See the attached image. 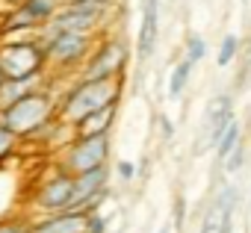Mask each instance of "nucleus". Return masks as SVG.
Listing matches in <instances>:
<instances>
[{"mask_svg":"<svg viewBox=\"0 0 251 233\" xmlns=\"http://www.w3.org/2000/svg\"><path fill=\"white\" fill-rule=\"evenodd\" d=\"M118 92H121V83L118 77H106V80H83L80 86H74L62 106H59V118L68 121V124H77L80 118H86L89 112L106 106V103H118Z\"/></svg>","mask_w":251,"mask_h":233,"instance_id":"f257e3e1","label":"nucleus"},{"mask_svg":"<svg viewBox=\"0 0 251 233\" xmlns=\"http://www.w3.org/2000/svg\"><path fill=\"white\" fill-rule=\"evenodd\" d=\"M50 112H53V97L48 92L33 89L24 97H18L15 103L0 109V121H3L15 136H33L50 121Z\"/></svg>","mask_w":251,"mask_h":233,"instance_id":"f03ea898","label":"nucleus"},{"mask_svg":"<svg viewBox=\"0 0 251 233\" xmlns=\"http://www.w3.org/2000/svg\"><path fill=\"white\" fill-rule=\"evenodd\" d=\"M48 62V50L36 42H6L0 45V71L6 80H24L42 74Z\"/></svg>","mask_w":251,"mask_h":233,"instance_id":"7ed1b4c3","label":"nucleus"},{"mask_svg":"<svg viewBox=\"0 0 251 233\" xmlns=\"http://www.w3.org/2000/svg\"><path fill=\"white\" fill-rule=\"evenodd\" d=\"M106 157H109V136L106 133H98V136H80L68 154H65V171L68 174H83L89 168H98V165H106Z\"/></svg>","mask_w":251,"mask_h":233,"instance_id":"20e7f679","label":"nucleus"},{"mask_svg":"<svg viewBox=\"0 0 251 233\" xmlns=\"http://www.w3.org/2000/svg\"><path fill=\"white\" fill-rule=\"evenodd\" d=\"M100 18H103V6H100V3H92V0H74V3L62 6V9L50 18L48 30L89 33V30H95V27L100 24Z\"/></svg>","mask_w":251,"mask_h":233,"instance_id":"39448f33","label":"nucleus"},{"mask_svg":"<svg viewBox=\"0 0 251 233\" xmlns=\"http://www.w3.org/2000/svg\"><path fill=\"white\" fill-rule=\"evenodd\" d=\"M236 204H239V189L236 186H222L216 192V198L210 201L198 233H230Z\"/></svg>","mask_w":251,"mask_h":233,"instance_id":"423d86ee","label":"nucleus"},{"mask_svg":"<svg viewBox=\"0 0 251 233\" xmlns=\"http://www.w3.org/2000/svg\"><path fill=\"white\" fill-rule=\"evenodd\" d=\"M48 59L56 65H74L89 53V33H74V30H50L48 36Z\"/></svg>","mask_w":251,"mask_h":233,"instance_id":"0eeeda50","label":"nucleus"},{"mask_svg":"<svg viewBox=\"0 0 251 233\" xmlns=\"http://www.w3.org/2000/svg\"><path fill=\"white\" fill-rule=\"evenodd\" d=\"M124 62H127V45L118 42V39H109V42H103V45L95 50V56L89 59L83 80H106V77H118L121 68H124Z\"/></svg>","mask_w":251,"mask_h":233,"instance_id":"6e6552de","label":"nucleus"},{"mask_svg":"<svg viewBox=\"0 0 251 233\" xmlns=\"http://www.w3.org/2000/svg\"><path fill=\"white\" fill-rule=\"evenodd\" d=\"M71 198H74V177L68 171H62L39 189L36 207L45 210V212H62V210L71 207Z\"/></svg>","mask_w":251,"mask_h":233,"instance_id":"1a4fd4ad","label":"nucleus"},{"mask_svg":"<svg viewBox=\"0 0 251 233\" xmlns=\"http://www.w3.org/2000/svg\"><path fill=\"white\" fill-rule=\"evenodd\" d=\"M160 42V0H142V24L136 36V53L139 59H151Z\"/></svg>","mask_w":251,"mask_h":233,"instance_id":"9d476101","label":"nucleus"},{"mask_svg":"<svg viewBox=\"0 0 251 233\" xmlns=\"http://www.w3.org/2000/svg\"><path fill=\"white\" fill-rule=\"evenodd\" d=\"M233 121V100L230 94H216L204 112V142L216 148L219 136L225 133V127Z\"/></svg>","mask_w":251,"mask_h":233,"instance_id":"9b49d317","label":"nucleus"},{"mask_svg":"<svg viewBox=\"0 0 251 233\" xmlns=\"http://www.w3.org/2000/svg\"><path fill=\"white\" fill-rule=\"evenodd\" d=\"M89 215L77 212V210H62V212H50L48 218L30 224V233H89L86 230Z\"/></svg>","mask_w":251,"mask_h":233,"instance_id":"f8f14e48","label":"nucleus"},{"mask_svg":"<svg viewBox=\"0 0 251 233\" xmlns=\"http://www.w3.org/2000/svg\"><path fill=\"white\" fill-rule=\"evenodd\" d=\"M115 106H118V103H106V106L89 112L86 118H80V121H77V136H98V133H106L109 124H112V118H115Z\"/></svg>","mask_w":251,"mask_h":233,"instance_id":"ddd939ff","label":"nucleus"},{"mask_svg":"<svg viewBox=\"0 0 251 233\" xmlns=\"http://www.w3.org/2000/svg\"><path fill=\"white\" fill-rule=\"evenodd\" d=\"M192 68H195V62H189V59H180V62L175 65V71H172V77H169V97H180V94H183V89L189 86Z\"/></svg>","mask_w":251,"mask_h":233,"instance_id":"4468645a","label":"nucleus"},{"mask_svg":"<svg viewBox=\"0 0 251 233\" xmlns=\"http://www.w3.org/2000/svg\"><path fill=\"white\" fill-rule=\"evenodd\" d=\"M239 142H242V127H239V121L233 118V121L225 127V133L219 136V142H216V157L225 163V157H227V154H230Z\"/></svg>","mask_w":251,"mask_h":233,"instance_id":"2eb2a0df","label":"nucleus"},{"mask_svg":"<svg viewBox=\"0 0 251 233\" xmlns=\"http://www.w3.org/2000/svg\"><path fill=\"white\" fill-rule=\"evenodd\" d=\"M33 18H36V24H42V21H50L53 15H56V6H53V0H24L21 3Z\"/></svg>","mask_w":251,"mask_h":233,"instance_id":"dca6fc26","label":"nucleus"},{"mask_svg":"<svg viewBox=\"0 0 251 233\" xmlns=\"http://www.w3.org/2000/svg\"><path fill=\"white\" fill-rule=\"evenodd\" d=\"M236 53H239V39H236L233 33H227V36L222 39V45H219V56H216V62L225 68V65H230V62L236 59Z\"/></svg>","mask_w":251,"mask_h":233,"instance_id":"f3484780","label":"nucleus"},{"mask_svg":"<svg viewBox=\"0 0 251 233\" xmlns=\"http://www.w3.org/2000/svg\"><path fill=\"white\" fill-rule=\"evenodd\" d=\"M207 56V42L201 36H189L186 39V59L189 62H201Z\"/></svg>","mask_w":251,"mask_h":233,"instance_id":"a211bd4d","label":"nucleus"},{"mask_svg":"<svg viewBox=\"0 0 251 233\" xmlns=\"http://www.w3.org/2000/svg\"><path fill=\"white\" fill-rule=\"evenodd\" d=\"M15 142H18V136L3 124V121H0V160H3V157H9L12 154V148H15Z\"/></svg>","mask_w":251,"mask_h":233,"instance_id":"6ab92c4d","label":"nucleus"},{"mask_svg":"<svg viewBox=\"0 0 251 233\" xmlns=\"http://www.w3.org/2000/svg\"><path fill=\"white\" fill-rule=\"evenodd\" d=\"M242 160H245V148H242V142H239V145L225 157V171H227V174H236V171L242 168Z\"/></svg>","mask_w":251,"mask_h":233,"instance_id":"aec40b11","label":"nucleus"},{"mask_svg":"<svg viewBox=\"0 0 251 233\" xmlns=\"http://www.w3.org/2000/svg\"><path fill=\"white\" fill-rule=\"evenodd\" d=\"M86 215H89V221H86V230L89 233H106V215L103 212L95 210V212H86Z\"/></svg>","mask_w":251,"mask_h":233,"instance_id":"412c9836","label":"nucleus"},{"mask_svg":"<svg viewBox=\"0 0 251 233\" xmlns=\"http://www.w3.org/2000/svg\"><path fill=\"white\" fill-rule=\"evenodd\" d=\"M0 233H30L27 221H0Z\"/></svg>","mask_w":251,"mask_h":233,"instance_id":"4be33fe9","label":"nucleus"},{"mask_svg":"<svg viewBox=\"0 0 251 233\" xmlns=\"http://www.w3.org/2000/svg\"><path fill=\"white\" fill-rule=\"evenodd\" d=\"M133 174H136L133 163H127V160H121V163H118V177H121V180H133Z\"/></svg>","mask_w":251,"mask_h":233,"instance_id":"5701e85b","label":"nucleus"},{"mask_svg":"<svg viewBox=\"0 0 251 233\" xmlns=\"http://www.w3.org/2000/svg\"><path fill=\"white\" fill-rule=\"evenodd\" d=\"M160 130H163V136H166V139H172V133H175V130H172V121H169V118H160Z\"/></svg>","mask_w":251,"mask_h":233,"instance_id":"b1692460","label":"nucleus"},{"mask_svg":"<svg viewBox=\"0 0 251 233\" xmlns=\"http://www.w3.org/2000/svg\"><path fill=\"white\" fill-rule=\"evenodd\" d=\"M92 3H100V6H106V3H112V0H92Z\"/></svg>","mask_w":251,"mask_h":233,"instance_id":"393cba45","label":"nucleus"},{"mask_svg":"<svg viewBox=\"0 0 251 233\" xmlns=\"http://www.w3.org/2000/svg\"><path fill=\"white\" fill-rule=\"evenodd\" d=\"M160 233H172V230H169V227H160Z\"/></svg>","mask_w":251,"mask_h":233,"instance_id":"a878e982","label":"nucleus"},{"mask_svg":"<svg viewBox=\"0 0 251 233\" xmlns=\"http://www.w3.org/2000/svg\"><path fill=\"white\" fill-rule=\"evenodd\" d=\"M12 3H15V6H21V3H24V0H12Z\"/></svg>","mask_w":251,"mask_h":233,"instance_id":"bb28decb","label":"nucleus"},{"mask_svg":"<svg viewBox=\"0 0 251 233\" xmlns=\"http://www.w3.org/2000/svg\"><path fill=\"white\" fill-rule=\"evenodd\" d=\"M3 80H6V77H3V71H0V83H3Z\"/></svg>","mask_w":251,"mask_h":233,"instance_id":"cd10ccee","label":"nucleus"}]
</instances>
